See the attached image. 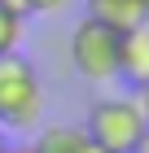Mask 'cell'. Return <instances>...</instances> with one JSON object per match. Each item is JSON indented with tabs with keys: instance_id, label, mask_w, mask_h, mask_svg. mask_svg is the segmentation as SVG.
<instances>
[{
	"instance_id": "cell-1",
	"label": "cell",
	"mask_w": 149,
	"mask_h": 153,
	"mask_svg": "<svg viewBox=\"0 0 149 153\" xmlns=\"http://www.w3.org/2000/svg\"><path fill=\"white\" fill-rule=\"evenodd\" d=\"M31 127H44V83L22 53L0 57V131L26 136Z\"/></svg>"
},
{
	"instance_id": "cell-2",
	"label": "cell",
	"mask_w": 149,
	"mask_h": 153,
	"mask_svg": "<svg viewBox=\"0 0 149 153\" xmlns=\"http://www.w3.org/2000/svg\"><path fill=\"white\" fill-rule=\"evenodd\" d=\"M83 131L105 153H136V144L145 140V131H149L140 96H97L88 105Z\"/></svg>"
},
{
	"instance_id": "cell-3",
	"label": "cell",
	"mask_w": 149,
	"mask_h": 153,
	"mask_svg": "<svg viewBox=\"0 0 149 153\" xmlns=\"http://www.w3.org/2000/svg\"><path fill=\"white\" fill-rule=\"evenodd\" d=\"M70 66L83 83H114L118 74V31L83 18L75 31H70Z\"/></svg>"
},
{
	"instance_id": "cell-4",
	"label": "cell",
	"mask_w": 149,
	"mask_h": 153,
	"mask_svg": "<svg viewBox=\"0 0 149 153\" xmlns=\"http://www.w3.org/2000/svg\"><path fill=\"white\" fill-rule=\"evenodd\" d=\"M114 79H123L136 96L149 88V26L145 22L118 35V74Z\"/></svg>"
},
{
	"instance_id": "cell-5",
	"label": "cell",
	"mask_w": 149,
	"mask_h": 153,
	"mask_svg": "<svg viewBox=\"0 0 149 153\" xmlns=\"http://www.w3.org/2000/svg\"><path fill=\"white\" fill-rule=\"evenodd\" d=\"M88 18L123 35V31H132V26L145 22V9H140L136 0H88Z\"/></svg>"
},
{
	"instance_id": "cell-6",
	"label": "cell",
	"mask_w": 149,
	"mask_h": 153,
	"mask_svg": "<svg viewBox=\"0 0 149 153\" xmlns=\"http://www.w3.org/2000/svg\"><path fill=\"white\" fill-rule=\"evenodd\" d=\"M88 140L83 136V127H70V123H48V127H40V136L31 140L35 153H79V144Z\"/></svg>"
},
{
	"instance_id": "cell-7",
	"label": "cell",
	"mask_w": 149,
	"mask_h": 153,
	"mask_svg": "<svg viewBox=\"0 0 149 153\" xmlns=\"http://www.w3.org/2000/svg\"><path fill=\"white\" fill-rule=\"evenodd\" d=\"M22 35H26V18L18 9H9V4H0V57L4 53H18Z\"/></svg>"
},
{
	"instance_id": "cell-8",
	"label": "cell",
	"mask_w": 149,
	"mask_h": 153,
	"mask_svg": "<svg viewBox=\"0 0 149 153\" xmlns=\"http://www.w3.org/2000/svg\"><path fill=\"white\" fill-rule=\"evenodd\" d=\"M18 4H22V18H26V13H57L70 0H18Z\"/></svg>"
},
{
	"instance_id": "cell-9",
	"label": "cell",
	"mask_w": 149,
	"mask_h": 153,
	"mask_svg": "<svg viewBox=\"0 0 149 153\" xmlns=\"http://www.w3.org/2000/svg\"><path fill=\"white\" fill-rule=\"evenodd\" d=\"M4 153H35V149H31V140H9Z\"/></svg>"
},
{
	"instance_id": "cell-10",
	"label": "cell",
	"mask_w": 149,
	"mask_h": 153,
	"mask_svg": "<svg viewBox=\"0 0 149 153\" xmlns=\"http://www.w3.org/2000/svg\"><path fill=\"white\" fill-rule=\"evenodd\" d=\"M83 136H88V131H83ZM79 153H105V149H97L92 140H83V144H79Z\"/></svg>"
},
{
	"instance_id": "cell-11",
	"label": "cell",
	"mask_w": 149,
	"mask_h": 153,
	"mask_svg": "<svg viewBox=\"0 0 149 153\" xmlns=\"http://www.w3.org/2000/svg\"><path fill=\"white\" fill-rule=\"evenodd\" d=\"M140 109H145V123H149V88L140 92Z\"/></svg>"
},
{
	"instance_id": "cell-12",
	"label": "cell",
	"mask_w": 149,
	"mask_h": 153,
	"mask_svg": "<svg viewBox=\"0 0 149 153\" xmlns=\"http://www.w3.org/2000/svg\"><path fill=\"white\" fill-rule=\"evenodd\" d=\"M136 153H149V131H145V140L136 144Z\"/></svg>"
},
{
	"instance_id": "cell-13",
	"label": "cell",
	"mask_w": 149,
	"mask_h": 153,
	"mask_svg": "<svg viewBox=\"0 0 149 153\" xmlns=\"http://www.w3.org/2000/svg\"><path fill=\"white\" fill-rule=\"evenodd\" d=\"M0 4H9V9H18V13H22V4H18V0H0Z\"/></svg>"
},
{
	"instance_id": "cell-14",
	"label": "cell",
	"mask_w": 149,
	"mask_h": 153,
	"mask_svg": "<svg viewBox=\"0 0 149 153\" xmlns=\"http://www.w3.org/2000/svg\"><path fill=\"white\" fill-rule=\"evenodd\" d=\"M4 144H9V136H4V131H0V153H4Z\"/></svg>"
},
{
	"instance_id": "cell-15",
	"label": "cell",
	"mask_w": 149,
	"mask_h": 153,
	"mask_svg": "<svg viewBox=\"0 0 149 153\" xmlns=\"http://www.w3.org/2000/svg\"><path fill=\"white\" fill-rule=\"evenodd\" d=\"M136 4H140V9H145V18H149V0H136Z\"/></svg>"
},
{
	"instance_id": "cell-16",
	"label": "cell",
	"mask_w": 149,
	"mask_h": 153,
	"mask_svg": "<svg viewBox=\"0 0 149 153\" xmlns=\"http://www.w3.org/2000/svg\"><path fill=\"white\" fill-rule=\"evenodd\" d=\"M145 26H149V18H145Z\"/></svg>"
}]
</instances>
